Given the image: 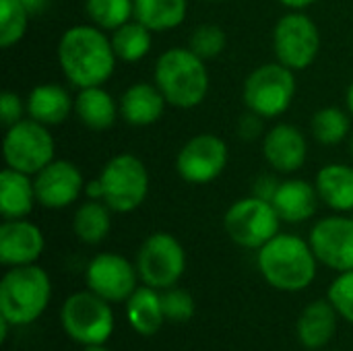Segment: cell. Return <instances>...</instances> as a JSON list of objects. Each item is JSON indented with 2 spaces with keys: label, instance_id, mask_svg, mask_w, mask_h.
Here are the masks:
<instances>
[{
  "label": "cell",
  "instance_id": "27",
  "mask_svg": "<svg viewBox=\"0 0 353 351\" xmlns=\"http://www.w3.org/2000/svg\"><path fill=\"white\" fill-rule=\"evenodd\" d=\"M186 0H134V19L151 31H170L184 23Z\"/></svg>",
  "mask_w": 353,
  "mask_h": 351
},
{
  "label": "cell",
  "instance_id": "16",
  "mask_svg": "<svg viewBox=\"0 0 353 351\" xmlns=\"http://www.w3.org/2000/svg\"><path fill=\"white\" fill-rule=\"evenodd\" d=\"M46 240L29 219H4L0 225V263L4 267L33 265L41 257Z\"/></svg>",
  "mask_w": 353,
  "mask_h": 351
},
{
  "label": "cell",
  "instance_id": "12",
  "mask_svg": "<svg viewBox=\"0 0 353 351\" xmlns=\"http://www.w3.org/2000/svg\"><path fill=\"white\" fill-rule=\"evenodd\" d=\"M139 279L137 265L116 252L95 254L85 269L87 290L101 296L110 304L126 302L139 288Z\"/></svg>",
  "mask_w": 353,
  "mask_h": 351
},
{
  "label": "cell",
  "instance_id": "15",
  "mask_svg": "<svg viewBox=\"0 0 353 351\" xmlns=\"http://www.w3.org/2000/svg\"><path fill=\"white\" fill-rule=\"evenodd\" d=\"M37 203L46 209L70 207L85 192V178L81 170L66 159H54L33 178Z\"/></svg>",
  "mask_w": 353,
  "mask_h": 351
},
{
  "label": "cell",
  "instance_id": "14",
  "mask_svg": "<svg viewBox=\"0 0 353 351\" xmlns=\"http://www.w3.org/2000/svg\"><path fill=\"white\" fill-rule=\"evenodd\" d=\"M308 242L321 265L345 273L353 271V217H323L310 230Z\"/></svg>",
  "mask_w": 353,
  "mask_h": 351
},
{
  "label": "cell",
  "instance_id": "24",
  "mask_svg": "<svg viewBox=\"0 0 353 351\" xmlns=\"http://www.w3.org/2000/svg\"><path fill=\"white\" fill-rule=\"evenodd\" d=\"M321 201L337 213L353 211V166L329 163L316 174L314 182Z\"/></svg>",
  "mask_w": 353,
  "mask_h": 351
},
{
  "label": "cell",
  "instance_id": "3",
  "mask_svg": "<svg viewBox=\"0 0 353 351\" xmlns=\"http://www.w3.org/2000/svg\"><path fill=\"white\" fill-rule=\"evenodd\" d=\"M52 300V281L37 263L8 267L0 281V317L12 327L35 323Z\"/></svg>",
  "mask_w": 353,
  "mask_h": 351
},
{
  "label": "cell",
  "instance_id": "45",
  "mask_svg": "<svg viewBox=\"0 0 353 351\" xmlns=\"http://www.w3.org/2000/svg\"><path fill=\"white\" fill-rule=\"evenodd\" d=\"M209 2H211V0H209Z\"/></svg>",
  "mask_w": 353,
  "mask_h": 351
},
{
  "label": "cell",
  "instance_id": "28",
  "mask_svg": "<svg viewBox=\"0 0 353 351\" xmlns=\"http://www.w3.org/2000/svg\"><path fill=\"white\" fill-rule=\"evenodd\" d=\"M151 29L145 27L141 21L130 19L128 23L120 25L118 29L112 31L110 39H112V48L116 52V56L124 62H139L143 60L149 50H151Z\"/></svg>",
  "mask_w": 353,
  "mask_h": 351
},
{
  "label": "cell",
  "instance_id": "8",
  "mask_svg": "<svg viewBox=\"0 0 353 351\" xmlns=\"http://www.w3.org/2000/svg\"><path fill=\"white\" fill-rule=\"evenodd\" d=\"M103 201L114 213H130L139 209L149 194V172L145 163L130 153L112 157L101 174Z\"/></svg>",
  "mask_w": 353,
  "mask_h": 351
},
{
  "label": "cell",
  "instance_id": "42",
  "mask_svg": "<svg viewBox=\"0 0 353 351\" xmlns=\"http://www.w3.org/2000/svg\"><path fill=\"white\" fill-rule=\"evenodd\" d=\"M347 108H350V112H352L353 116V81L352 85H350V89H347Z\"/></svg>",
  "mask_w": 353,
  "mask_h": 351
},
{
  "label": "cell",
  "instance_id": "32",
  "mask_svg": "<svg viewBox=\"0 0 353 351\" xmlns=\"http://www.w3.org/2000/svg\"><path fill=\"white\" fill-rule=\"evenodd\" d=\"M161 306H163L165 321L176 323V325H184V323L192 321L194 312H196V302H194L192 294L178 285L161 290Z\"/></svg>",
  "mask_w": 353,
  "mask_h": 351
},
{
  "label": "cell",
  "instance_id": "13",
  "mask_svg": "<svg viewBox=\"0 0 353 351\" xmlns=\"http://www.w3.org/2000/svg\"><path fill=\"white\" fill-rule=\"evenodd\" d=\"M230 159L223 139L211 132L192 137L176 157V172L188 184H209L221 176Z\"/></svg>",
  "mask_w": 353,
  "mask_h": 351
},
{
  "label": "cell",
  "instance_id": "38",
  "mask_svg": "<svg viewBox=\"0 0 353 351\" xmlns=\"http://www.w3.org/2000/svg\"><path fill=\"white\" fill-rule=\"evenodd\" d=\"M85 194H87V199L103 201V188H101L99 178H95V180H91V182H87V184H85Z\"/></svg>",
  "mask_w": 353,
  "mask_h": 351
},
{
  "label": "cell",
  "instance_id": "23",
  "mask_svg": "<svg viewBox=\"0 0 353 351\" xmlns=\"http://www.w3.org/2000/svg\"><path fill=\"white\" fill-rule=\"evenodd\" d=\"M128 325L143 337H151L165 325V314L161 306V292L149 285H141L124 302Z\"/></svg>",
  "mask_w": 353,
  "mask_h": 351
},
{
  "label": "cell",
  "instance_id": "35",
  "mask_svg": "<svg viewBox=\"0 0 353 351\" xmlns=\"http://www.w3.org/2000/svg\"><path fill=\"white\" fill-rule=\"evenodd\" d=\"M23 114H27L25 101L17 93H12V91H4L0 95V118H2V124L8 128V126L17 124L19 120H23Z\"/></svg>",
  "mask_w": 353,
  "mask_h": 351
},
{
  "label": "cell",
  "instance_id": "31",
  "mask_svg": "<svg viewBox=\"0 0 353 351\" xmlns=\"http://www.w3.org/2000/svg\"><path fill=\"white\" fill-rule=\"evenodd\" d=\"M31 12L21 0H0V46L10 48L19 43L27 31Z\"/></svg>",
  "mask_w": 353,
  "mask_h": 351
},
{
  "label": "cell",
  "instance_id": "37",
  "mask_svg": "<svg viewBox=\"0 0 353 351\" xmlns=\"http://www.w3.org/2000/svg\"><path fill=\"white\" fill-rule=\"evenodd\" d=\"M279 180L273 178V176H261L256 182H254V197L259 199H265V201H273L277 188H279Z\"/></svg>",
  "mask_w": 353,
  "mask_h": 351
},
{
  "label": "cell",
  "instance_id": "30",
  "mask_svg": "<svg viewBox=\"0 0 353 351\" xmlns=\"http://www.w3.org/2000/svg\"><path fill=\"white\" fill-rule=\"evenodd\" d=\"M312 134L323 145H339L350 134V116L339 108H323L312 116Z\"/></svg>",
  "mask_w": 353,
  "mask_h": 351
},
{
  "label": "cell",
  "instance_id": "4",
  "mask_svg": "<svg viewBox=\"0 0 353 351\" xmlns=\"http://www.w3.org/2000/svg\"><path fill=\"white\" fill-rule=\"evenodd\" d=\"M155 85L170 106L180 110L196 108L209 91L205 60L190 48H170L155 62Z\"/></svg>",
  "mask_w": 353,
  "mask_h": 351
},
{
  "label": "cell",
  "instance_id": "36",
  "mask_svg": "<svg viewBox=\"0 0 353 351\" xmlns=\"http://www.w3.org/2000/svg\"><path fill=\"white\" fill-rule=\"evenodd\" d=\"M263 116L254 114L248 110V114H244L238 122V134L246 141H254L263 134Z\"/></svg>",
  "mask_w": 353,
  "mask_h": 351
},
{
  "label": "cell",
  "instance_id": "29",
  "mask_svg": "<svg viewBox=\"0 0 353 351\" xmlns=\"http://www.w3.org/2000/svg\"><path fill=\"white\" fill-rule=\"evenodd\" d=\"M85 10L99 29H118L134 19V0H87Z\"/></svg>",
  "mask_w": 353,
  "mask_h": 351
},
{
  "label": "cell",
  "instance_id": "1",
  "mask_svg": "<svg viewBox=\"0 0 353 351\" xmlns=\"http://www.w3.org/2000/svg\"><path fill=\"white\" fill-rule=\"evenodd\" d=\"M116 58L112 39L97 25H74L58 41V64L79 89L103 85L116 68Z\"/></svg>",
  "mask_w": 353,
  "mask_h": 351
},
{
  "label": "cell",
  "instance_id": "18",
  "mask_svg": "<svg viewBox=\"0 0 353 351\" xmlns=\"http://www.w3.org/2000/svg\"><path fill=\"white\" fill-rule=\"evenodd\" d=\"M120 116L132 126H151L159 122L165 112L168 99L161 89L153 83H134L120 97Z\"/></svg>",
  "mask_w": 353,
  "mask_h": 351
},
{
  "label": "cell",
  "instance_id": "17",
  "mask_svg": "<svg viewBox=\"0 0 353 351\" xmlns=\"http://www.w3.org/2000/svg\"><path fill=\"white\" fill-rule=\"evenodd\" d=\"M263 155L275 172H298L308 155L306 137L294 124H277L263 139Z\"/></svg>",
  "mask_w": 353,
  "mask_h": 351
},
{
  "label": "cell",
  "instance_id": "19",
  "mask_svg": "<svg viewBox=\"0 0 353 351\" xmlns=\"http://www.w3.org/2000/svg\"><path fill=\"white\" fill-rule=\"evenodd\" d=\"M337 321H339V312L335 310L329 298L306 304L296 325L298 341L306 350H323L335 337Z\"/></svg>",
  "mask_w": 353,
  "mask_h": 351
},
{
  "label": "cell",
  "instance_id": "44",
  "mask_svg": "<svg viewBox=\"0 0 353 351\" xmlns=\"http://www.w3.org/2000/svg\"><path fill=\"white\" fill-rule=\"evenodd\" d=\"M331 351H339V350H331Z\"/></svg>",
  "mask_w": 353,
  "mask_h": 351
},
{
  "label": "cell",
  "instance_id": "25",
  "mask_svg": "<svg viewBox=\"0 0 353 351\" xmlns=\"http://www.w3.org/2000/svg\"><path fill=\"white\" fill-rule=\"evenodd\" d=\"M120 106H116L114 97L101 87H85L74 97V114L77 118L91 130H105L116 122Z\"/></svg>",
  "mask_w": 353,
  "mask_h": 351
},
{
  "label": "cell",
  "instance_id": "40",
  "mask_svg": "<svg viewBox=\"0 0 353 351\" xmlns=\"http://www.w3.org/2000/svg\"><path fill=\"white\" fill-rule=\"evenodd\" d=\"M283 6H288V8H292V10H304V8H308V6H312L314 2H319V0H279Z\"/></svg>",
  "mask_w": 353,
  "mask_h": 351
},
{
  "label": "cell",
  "instance_id": "2",
  "mask_svg": "<svg viewBox=\"0 0 353 351\" xmlns=\"http://www.w3.org/2000/svg\"><path fill=\"white\" fill-rule=\"evenodd\" d=\"M256 265L263 279L281 292H302L316 277L319 259L308 240L296 234H277L259 248Z\"/></svg>",
  "mask_w": 353,
  "mask_h": 351
},
{
  "label": "cell",
  "instance_id": "41",
  "mask_svg": "<svg viewBox=\"0 0 353 351\" xmlns=\"http://www.w3.org/2000/svg\"><path fill=\"white\" fill-rule=\"evenodd\" d=\"M83 351H110L105 348V343H99V345H83Z\"/></svg>",
  "mask_w": 353,
  "mask_h": 351
},
{
  "label": "cell",
  "instance_id": "6",
  "mask_svg": "<svg viewBox=\"0 0 353 351\" xmlns=\"http://www.w3.org/2000/svg\"><path fill=\"white\" fill-rule=\"evenodd\" d=\"M296 70L288 68L281 62H269L254 68L242 89V99L246 108L259 116L277 118L294 101L296 95Z\"/></svg>",
  "mask_w": 353,
  "mask_h": 351
},
{
  "label": "cell",
  "instance_id": "11",
  "mask_svg": "<svg viewBox=\"0 0 353 351\" xmlns=\"http://www.w3.org/2000/svg\"><path fill=\"white\" fill-rule=\"evenodd\" d=\"M273 50L277 62L292 70L308 68L321 50V33L316 23L302 10L281 17L273 29Z\"/></svg>",
  "mask_w": 353,
  "mask_h": 351
},
{
  "label": "cell",
  "instance_id": "39",
  "mask_svg": "<svg viewBox=\"0 0 353 351\" xmlns=\"http://www.w3.org/2000/svg\"><path fill=\"white\" fill-rule=\"evenodd\" d=\"M25 4V8L31 12V14H39L41 10H46L50 6L52 0H21Z\"/></svg>",
  "mask_w": 353,
  "mask_h": 351
},
{
  "label": "cell",
  "instance_id": "26",
  "mask_svg": "<svg viewBox=\"0 0 353 351\" xmlns=\"http://www.w3.org/2000/svg\"><path fill=\"white\" fill-rule=\"evenodd\" d=\"M112 230V209L105 205V201H85L79 205L74 219H72V232L83 244H99L108 238Z\"/></svg>",
  "mask_w": 353,
  "mask_h": 351
},
{
  "label": "cell",
  "instance_id": "33",
  "mask_svg": "<svg viewBox=\"0 0 353 351\" xmlns=\"http://www.w3.org/2000/svg\"><path fill=\"white\" fill-rule=\"evenodd\" d=\"M225 43H228L225 31L217 25L205 23L192 31L188 48L203 60H211V58H217L225 50Z\"/></svg>",
  "mask_w": 353,
  "mask_h": 351
},
{
  "label": "cell",
  "instance_id": "21",
  "mask_svg": "<svg viewBox=\"0 0 353 351\" xmlns=\"http://www.w3.org/2000/svg\"><path fill=\"white\" fill-rule=\"evenodd\" d=\"M27 116L39 124L56 126L62 124L74 110V99L68 89L58 83H41L33 87L27 95Z\"/></svg>",
  "mask_w": 353,
  "mask_h": 351
},
{
  "label": "cell",
  "instance_id": "7",
  "mask_svg": "<svg viewBox=\"0 0 353 351\" xmlns=\"http://www.w3.org/2000/svg\"><path fill=\"white\" fill-rule=\"evenodd\" d=\"M281 217L271 201L246 197L236 201L223 215V230L242 248L259 250L279 234Z\"/></svg>",
  "mask_w": 353,
  "mask_h": 351
},
{
  "label": "cell",
  "instance_id": "9",
  "mask_svg": "<svg viewBox=\"0 0 353 351\" xmlns=\"http://www.w3.org/2000/svg\"><path fill=\"white\" fill-rule=\"evenodd\" d=\"M56 143L46 124L33 118H23L6 128L2 141V155L6 168L35 176L50 161H54Z\"/></svg>",
  "mask_w": 353,
  "mask_h": 351
},
{
  "label": "cell",
  "instance_id": "22",
  "mask_svg": "<svg viewBox=\"0 0 353 351\" xmlns=\"http://www.w3.org/2000/svg\"><path fill=\"white\" fill-rule=\"evenodd\" d=\"M37 203L35 184L29 174L4 168L0 174V215L2 219H25Z\"/></svg>",
  "mask_w": 353,
  "mask_h": 351
},
{
  "label": "cell",
  "instance_id": "10",
  "mask_svg": "<svg viewBox=\"0 0 353 351\" xmlns=\"http://www.w3.org/2000/svg\"><path fill=\"white\" fill-rule=\"evenodd\" d=\"M137 271L145 285L168 290L178 285L186 271V250L180 240L168 232H155L139 248Z\"/></svg>",
  "mask_w": 353,
  "mask_h": 351
},
{
  "label": "cell",
  "instance_id": "20",
  "mask_svg": "<svg viewBox=\"0 0 353 351\" xmlns=\"http://www.w3.org/2000/svg\"><path fill=\"white\" fill-rule=\"evenodd\" d=\"M319 190L314 184L300 180V178H290L279 184L275 197H273V207L279 213L281 221L288 223H302L308 221L319 207Z\"/></svg>",
  "mask_w": 353,
  "mask_h": 351
},
{
  "label": "cell",
  "instance_id": "34",
  "mask_svg": "<svg viewBox=\"0 0 353 351\" xmlns=\"http://www.w3.org/2000/svg\"><path fill=\"white\" fill-rule=\"evenodd\" d=\"M327 298L343 321L353 325V271L339 273L329 285Z\"/></svg>",
  "mask_w": 353,
  "mask_h": 351
},
{
  "label": "cell",
  "instance_id": "43",
  "mask_svg": "<svg viewBox=\"0 0 353 351\" xmlns=\"http://www.w3.org/2000/svg\"><path fill=\"white\" fill-rule=\"evenodd\" d=\"M350 151H352V159H353V134H352V139H350Z\"/></svg>",
  "mask_w": 353,
  "mask_h": 351
},
{
  "label": "cell",
  "instance_id": "5",
  "mask_svg": "<svg viewBox=\"0 0 353 351\" xmlns=\"http://www.w3.org/2000/svg\"><path fill=\"white\" fill-rule=\"evenodd\" d=\"M60 325L79 345L105 343L116 329L112 304L91 290L74 292L64 300L60 308Z\"/></svg>",
  "mask_w": 353,
  "mask_h": 351
}]
</instances>
